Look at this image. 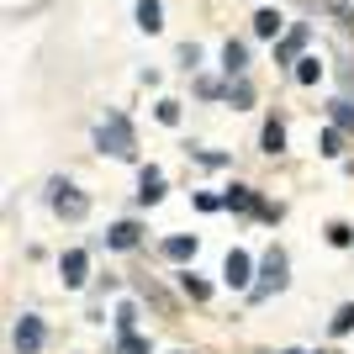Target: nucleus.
<instances>
[{"label":"nucleus","mask_w":354,"mask_h":354,"mask_svg":"<svg viewBox=\"0 0 354 354\" xmlns=\"http://www.w3.org/2000/svg\"><path fill=\"white\" fill-rule=\"evenodd\" d=\"M133 323H138V307H133V301H122V307H117V333H133Z\"/></svg>","instance_id":"22"},{"label":"nucleus","mask_w":354,"mask_h":354,"mask_svg":"<svg viewBox=\"0 0 354 354\" xmlns=\"http://www.w3.org/2000/svg\"><path fill=\"white\" fill-rule=\"evenodd\" d=\"M43 317H32V312H21V323H16V333H11V344H16V354H37L43 349Z\"/></svg>","instance_id":"4"},{"label":"nucleus","mask_w":354,"mask_h":354,"mask_svg":"<svg viewBox=\"0 0 354 354\" xmlns=\"http://www.w3.org/2000/svg\"><path fill=\"white\" fill-rule=\"evenodd\" d=\"M328 117H333V127H339V133H354V106H349V101H333V106H328Z\"/></svg>","instance_id":"16"},{"label":"nucleus","mask_w":354,"mask_h":354,"mask_svg":"<svg viewBox=\"0 0 354 354\" xmlns=\"http://www.w3.org/2000/svg\"><path fill=\"white\" fill-rule=\"evenodd\" d=\"M180 291L191 296V301H207V296H212V286L201 281V275H191V270H185V275H180Z\"/></svg>","instance_id":"14"},{"label":"nucleus","mask_w":354,"mask_h":354,"mask_svg":"<svg viewBox=\"0 0 354 354\" xmlns=\"http://www.w3.org/2000/svg\"><path fill=\"white\" fill-rule=\"evenodd\" d=\"M249 254H243V249H233V254H227V265H222V281H227V286H233V291H249Z\"/></svg>","instance_id":"5"},{"label":"nucleus","mask_w":354,"mask_h":354,"mask_svg":"<svg viewBox=\"0 0 354 354\" xmlns=\"http://www.w3.org/2000/svg\"><path fill=\"white\" fill-rule=\"evenodd\" d=\"M95 148H101V153H111V159H133V153H138L133 122L122 117V111H106V117L95 122Z\"/></svg>","instance_id":"1"},{"label":"nucleus","mask_w":354,"mask_h":354,"mask_svg":"<svg viewBox=\"0 0 354 354\" xmlns=\"http://www.w3.org/2000/svg\"><path fill=\"white\" fill-rule=\"evenodd\" d=\"M281 27H286V16H281V11H270V6L254 16V32H259V37H281Z\"/></svg>","instance_id":"11"},{"label":"nucleus","mask_w":354,"mask_h":354,"mask_svg":"<svg viewBox=\"0 0 354 354\" xmlns=\"http://www.w3.org/2000/svg\"><path fill=\"white\" fill-rule=\"evenodd\" d=\"M296 80H301V85H317V80H323V64L317 59H296Z\"/></svg>","instance_id":"19"},{"label":"nucleus","mask_w":354,"mask_h":354,"mask_svg":"<svg viewBox=\"0 0 354 354\" xmlns=\"http://www.w3.org/2000/svg\"><path fill=\"white\" fill-rule=\"evenodd\" d=\"M138 27H143V32H159V27H164L159 0H138Z\"/></svg>","instance_id":"10"},{"label":"nucleus","mask_w":354,"mask_h":354,"mask_svg":"<svg viewBox=\"0 0 354 354\" xmlns=\"http://www.w3.org/2000/svg\"><path fill=\"white\" fill-rule=\"evenodd\" d=\"M259 143H265V153H281V148H286V127H281V117H270V122H265Z\"/></svg>","instance_id":"13"},{"label":"nucleus","mask_w":354,"mask_h":354,"mask_svg":"<svg viewBox=\"0 0 354 354\" xmlns=\"http://www.w3.org/2000/svg\"><path fill=\"white\" fill-rule=\"evenodd\" d=\"M307 6H323V11L333 16V21H344V27L354 32V11H349V6H344V0H307Z\"/></svg>","instance_id":"15"},{"label":"nucleus","mask_w":354,"mask_h":354,"mask_svg":"<svg viewBox=\"0 0 354 354\" xmlns=\"http://www.w3.org/2000/svg\"><path fill=\"white\" fill-rule=\"evenodd\" d=\"M138 238H143L138 222H117V227L106 233V243H111V249H138Z\"/></svg>","instance_id":"9"},{"label":"nucleus","mask_w":354,"mask_h":354,"mask_svg":"<svg viewBox=\"0 0 354 354\" xmlns=\"http://www.w3.org/2000/svg\"><path fill=\"white\" fill-rule=\"evenodd\" d=\"M328 243H333V249H349V243H354V227L333 222V227H328Z\"/></svg>","instance_id":"21"},{"label":"nucleus","mask_w":354,"mask_h":354,"mask_svg":"<svg viewBox=\"0 0 354 354\" xmlns=\"http://www.w3.org/2000/svg\"><path fill=\"white\" fill-rule=\"evenodd\" d=\"M227 101H233V106H254V90H249V80H233V85H227Z\"/></svg>","instance_id":"20"},{"label":"nucleus","mask_w":354,"mask_h":354,"mask_svg":"<svg viewBox=\"0 0 354 354\" xmlns=\"http://www.w3.org/2000/svg\"><path fill=\"white\" fill-rule=\"evenodd\" d=\"M85 270H90L85 249H69V254H64V265H59V275H64V286H85Z\"/></svg>","instance_id":"6"},{"label":"nucleus","mask_w":354,"mask_h":354,"mask_svg":"<svg viewBox=\"0 0 354 354\" xmlns=\"http://www.w3.org/2000/svg\"><path fill=\"white\" fill-rule=\"evenodd\" d=\"M349 328H354V301H344V307L333 312V323H328V333H333V339H344Z\"/></svg>","instance_id":"17"},{"label":"nucleus","mask_w":354,"mask_h":354,"mask_svg":"<svg viewBox=\"0 0 354 354\" xmlns=\"http://www.w3.org/2000/svg\"><path fill=\"white\" fill-rule=\"evenodd\" d=\"M159 196H164V175L153 169V164H148L143 175H138V201H143V207H153Z\"/></svg>","instance_id":"7"},{"label":"nucleus","mask_w":354,"mask_h":354,"mask_svg":"<svg viewBox=\"0 0 354 354\" xmlns=\"http://www.w3.org/2000/svg\"><path fill=\"white\" fill-rule=\"evenodd\" d=\"M349 80H354V69H349Z\"/></svg>","instance_id":"27"},{"label":"nucleus","mask_w":354,"mask_h":354,"mask_svg":"<svg viewBox=\"0 0 354 354\" xmlns=\"http://www.w3.org/2000/svg\"><path fill=\"white\" fill-rule=\"evenodd\" d=\"M48 201H53V212L69 217V222H80L90 212V196L80 191V185H69V180H53V196H48Z\"/></svg>","instance_id":"2"},{"label":"nucleus","mask_w":354,"mask_h":354,"mask_svg":"<svg viewBox=\"0 0 354 354\" xmlns=\"http://www.w3.org/2000/svg\"><path fill=\"white\" fill-rule=\"evenodd\" d=\"M196 207H201V212H217V207H222V196H212V191H201V196H196Z\"/></svg>","instance_id":"26"},{"label":"nucleus","mask_w":354,"mask_h":354,"mask_svg":"<svg viewBox=\"0 0 354 354\" xmlns=\"http://www.w3.org/2000/svg\"><path fill=\"white\" fill-rule=\"evenodd\" d=\"M222 69H227V80H233V74H243V69H249V48L227 37V43H222Z\"/></svg>","instance_id":"8"},{"label":"nucleus","mask_w":354,"mask_h":354,"mask_svg":"<svg viewBox=\"0 0 354 354\" xmlns=\"http://www.w3.org/2000/svg\"><path fill=\"white\" fill-rule=\"evenodd\" d=\"M122 354H148V339H138V333H122Z\"/></svg>","instance_id":"24"},{"label":"nucleus","mask_w":354,"mask_h":354,"mask_svg":"<svg viewBox=\"0 0 354 354\" xmlns=\"http://www.w3.org/2000/svg\"><path fill=\"white\" fill-rule=\"evenodd\" d=\"M259 275H265V281H254V286H249V301H265L270 291H281V286H286V249H270Z\"/></svg>","instance_id":"3"},{"label":"nucleus","mask_w":354,"mask_h":354,"mask_svg":"<svg viewBox=\"0 0 354 354\" xmlns=\"http://www.w3.org/2000/svg\"><path fill=\"white\" fill-rule=\"evenodd\" d=\"M301 43H307V27H291V32H286V43L275 48V59H281V64H291L296 53H301Z\"/></svg>","instance_id":"12"},{"label":"nucleus","mask_w":354,"mask_h":354,"mask_svg":"<svg viewBox=\"0 0 354 354\" xmlns=\"http://www.w3.org/2000/svg\"><path fill=\"white\" fill-rule=\"evenodd\" d=\"M164 254L169 259H196V238H164Z\"/></svg>","instance_id":"18"},{"label":"nucleus","mask_w":354,"mask_h":354,"mask_svg":"<svg viewBox=\"0 0 354 354\" xmlns=\"http://www.w3.org/2000/svg\"><path fill=\"white\" fill-rule=\"evenodd\" d=\"M159 122H164V127H175V122H180V106L175 101H159Z\"/></svg>","instance_id":"25"},{"label":"nucleus","mask_w":354,"mask_h":354,"mask_svg":"<svg viewBox=\"0 0 354 354\" xmlns=\"http://www.w3.org/2000/svg\"><path fill=\"white\" fill-rule=\"evenodd\" d=\"M323 153H328V159H339V153H344V138H339V127H328V133H323Z\"/></svg>","instance_id":"23"},{"label":"nucleus","mask_w":354,"mask_h":354,"mask_svg":"<svg viewBox=\"0 0 354 354\" xmlns=\"http://www.w3.org/2000/svg\"><path fill=\"white\" fill-rule=\"evenodd\" d=\"M291 354H296V349H291Z\"/></svg>","instance_id":"28"}]
</instances>
